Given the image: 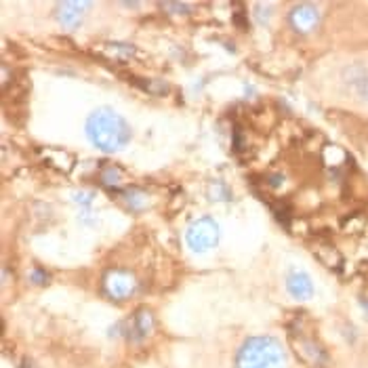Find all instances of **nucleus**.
I'll use <instances>...</instances> for the list:
<instances>
[{
	"label": "nucleus",
	"mask_w": 368,
	"mask_h": 368,
	"mask_svg": "<svg viewBox=\"0 0 368 368\" xmlns=\"http://www.w3.org/2000/svg\"><path fill=\"white\" fill-rule=\"evenodd\" d=\"M284 345L269 335L246 339L236 354V368H287Z\"/></svg>",
	"instance_id": "nucleus-2"
},
{
	"label": "nucleus",
	"mask_w": 368,
	"mask_h": 368,
	"mask_svg": "<svg viewBox=\"0 0 368 368\" xmlns=\"http://www.w3.org/2000/svg\"><path fill=\"white\" fill-rule=\"evenodd\" d=\"M287 291L291 293L293 299L297 301H307L313 297V282L309 278V273H305L303 269H293L287 275Z\"/></svg>",
	"instance_id": "nucleus-7"
},
{
	"label": "nucleus",
	"mask_w": 368,
	"mask_h": 368,
	"mask_svg": "<svg viewBox=\"0 0 368 368\" xmlns=\"http://www.w3.org/2000/svg\"><path fill=\"white\" fill-rule=\"evenodd\" d=\"M90 9V3H57L55 7V17L57 21L68 28V30H76L82 19H84V13Z\"/></svg>",
	"instance_id": "nucleus-6"
},
{
	"label": "nucleus",
	"mask_w": 368,
	"mask_h": 368,
	"mask_svg": "<svg viewBox=\"0 0 368 368\" xmlns=\"http://www.w3.org/2000/svg\"><path fill=\"white\" fill-rule=\"evenodd\" d=\"M320 9L311 3H301L297 7H293L291 15H289V21L293 26L295 32L299 34H309L313 32L318 26H320Z\"/></svg>",
	"instance_id": "nucleus-5"
},
{
	"label": "nucleus",
	"mask_w": 368,
	"mask_h": 368,
	"mask_svg": "<svg viewBox=\"0 0 368 368\" xmlns=\"http://www.w3.org/2000/svg\"><path fill=\"white\" fill-rule=\"evenodd\" d=\"M186 242L192 251L204 253L217 246L219 242V225L213 217H198L190 223L186 232Z\"/></svg>",
	"instance_id": "nucleus-3"
},
{
	"label": "nucleus",
	"mask_w": 368,
	"mask_h": 368,
	"mask_svg": "<svg viewBox=\"0 0 368 368\" xmlns=\"http://www.w3.org/2000/svg\"><path fill=\"white\" fill-rule=\"evenodd\" d=\"M108 53L110 55H120V57H130L133 55V47H126V44H108Z\"/></svg>",
	"instance_id": "nucleus-12"
},
{
	"label": "nucleus",
	"mask_w": 368,
	"mask_h": 368,
	"mask_svg": "<svg viewBox=\"0 0 368 368\" xmlns=\"http://www.w3.org/2000/svg\"><path fill=\"white\" fill-rule=\"evenodd\" d=\"M126 202H128V206H133V209H142V206H146V196L142 194V192H137V190H133V192H128L126 194Z\"/></svg>",
	"instance_id": "nucleus-13"
},
{
	"label": "nucleus",
	"mask_w": 368,
	"mask_h": 368,
	"mask_svg": "<svg viewBox=\"0 0 368 368\" xmlns=\"http://www.w3.org/2000/svg\"><path fill=\"white\" fill-rule=\"evenodd\" d=\"M358 95L364 99V101H368V76L362 80V84L358 86Z\"/></svg>",
	"instance_id": "nucleus-16"
},
{
	"label": "nucleus",
	"mask_w": 368,
	"mask_h": 368,
	"mask_svg": "<svg viewBox=\"0 0 368 368\" xmlns=\"http://www.w3.org/2000/svg\"><path fill=\"white\" fill-rule=\"evenodd\" d=\"M120 181H122V173L116 166H108L101 173V183H104V186H120Z\"/></svg>",
	"instance_id": "nucleus-9"
},
{
	"label": "nucleus",
	"mask_w": 368,
	"mask_h": 368,
	"mask_svg": "<svg viewBox=\"0 0 368 368\" xmlns=\"http://www.w3.org/2000/svg\"><path fill=\"white\" fill-rule=\"evenodd\" d=\"M154 331V318L148 309H139L128 322H126V331L130 341H144L150 333Z\"/></svg>",
	"instance_id": "nucleus-8"
},
{
	"label": "nucleus",
	"mask_w": 368,
	"mask_h": 368,
	"mask_svg": "<svg viewBox=\"0 0 368 368\" xmlns=\"http://www.w3.org/2000/svg\"><path fill=\"white\" fill-rule=\"evenodd\" d=\"M104 289H106L108 297H112L114 301H124L137 289L135 275L130 271H124V269H110L104 275Z\"/></svg>",
	"instance_id": "nucleus-4"
},
{
	"label": "nucleus",
	"mask_w": 368,
	"mask_h": 368,
	"mask_svg": "<svg viewBox=\"0 0 368 368\" xmlns=\"http://www.w3.org/2000/svg\"><path fill=\"white\" fill-rule=\"evenodd\" d=\"M162 9H166V11H175V13H186L190 7L188 5H173V3H166V5H162Z\"/></svg>",
	"instance_id": "nucleus-15"
},
{
	"label": "nucleus",
	"mask_w": 368,
	"mask_h": 368,
	"mask_svg": "<svg viewBox=\"0 0 368 368\" xmlns=\"http://www.w3.org/2000/svg\"><path fill=\"white\" fill-rule=\"evenodd\" d=\"M253 9H255V17H257V21H259L261 26L269 21V13H271V5H263V3H259V5H255Z\"/></svg>",
	"instance_id": "nucleus-11"
},
{
	"label": "nucleus",
	"mask_w": 368,
	"mask_h": 368,
	"mask_svg": "<svg viewBox=\"0 0 368 368\" xmlns=\"http://www.w3.org/2000/svg\"><path fill=\"white\" fill-rule=\"evenodd\" d=\"M72 198H74V202H76V204L90 206V204H93V200H95V194H93V192H84V190H82V192H76Z\"/></svg>",
	"instance_id": "nucleus-14"
},
{
	"label": "nucleus",
	"mask_w": 368,
	"mask_h": 368,
	"mask_svg": "<svg viewBox=\"0 0 368 368\" xmlns=\"http://www.w3.org/2000/svg\"><path fill=\"white\" fill-rule=\"evenodd\" d=\"M303 356L309 358V362H313V364L325 362V351H322L316 343H305L303 345Z\"/></svg>",
	"instance_id": "nucleus-10"
},
{
	"label": "nucleus",
	"mask_w": 368,
	"mask_h": 368,
	"mask_svg": "<svg viewBox=\"0 0 368 368\" xmlns=\"http://www.w3.org/2000/svg\"><path fill=\"white\" fill-rule=\"evenodd\" d=\"M86 137L101 152H118L130 142V126L112 108H99L86 118Z\"/></svg>",
	"instance_id": "nucleus-1"
},
{
	"label": "nucleus",
	"mask_w": 368,
	"mask_h": 368,
	"mask_svg": "<svg viewBox=\"0 0 368 368\" xmlns=\"http://www.w3.org/2000/svg\"><path fill=\"white\" fill-rule=\"evenodd\" d=\"M32 280H34L36 284H44V282L49 280V275H44L42 271H38V269H36V271L32 273Z\"/></svg>",
	"instance_id": "nucleus-17"
}]
</instances>
